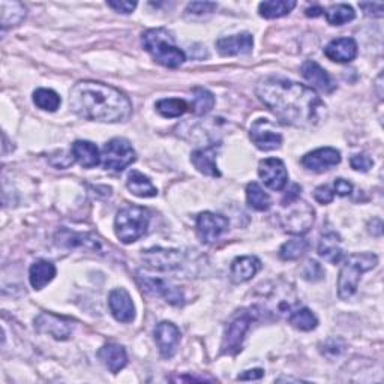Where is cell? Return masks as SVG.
<instances>
[{
    "label": "cell",
    "mask_w": 384,
    "mask_h": 384,
    "mask_svg": "<svg viewBox=\"0 0 384 384\" xmlns=\"http://www.w3.org/2000/svg\"><path fill=\"white\" fill-rule=\"evenodd\" d=\"M257 97L281 122L308 128L319 122L324 109L322 98L312 87L291 82L282 77L261 78L257 84Z\"/></svg>",
    "instance_id": "obj_1"
},
{
    "label": "cell",
    "mask_w": 384,
    "mask_h": 384,
    "mask_svg": "<svg viewBox=\"0 0 384 384\" xmlns=\"http://www.w3.org/2000/svg\"><path fill=\"white\" fill-rule=\"evenodd\" d=\"M70 105L75 114L86 121L104 124L125 122L132 113V104L124 92L90 80L72 86Z\"/></svg>",
    "instance_id": "obj_2"
},
{
    "label": "cell",
    "mask_w": 384,
    "mask_h": 384,
    "mask_svg": "<svg viewBox=\"0 0 384 384\" xmlns=\"http://www.w3.org/2000/svg\"><path fill=\"white\" fill-rule=\"evenodd\" d=\"M141 43L146 51L165 68H177L187 60L185 51L175 44V38L163 28L146 31L141 36Z\"/></svg>",
    "instance_id": "obj_3"
},
{
    "label": "cell",
    "mask_w": 384,
    "mask_h": 384,
    "mask_svg": "<svg viewBox=\"0 0 384 384\" xmlns=\"http://www.w3.org/2000/svg\"><path fill=\"white\" fill-rule=\"evenodd\" d=\"M378 264V257L373 253L351 254L346 260L338 278V295L342 300H349L359 287V281L365 272L373 270Z\"/></svg>",
    "instance_id": "obj_4"
},
{
    "label": "cell",
    "mask_w": 384,
    "mask_h": 384,
    "mask_svg": "<svg viewBox=\"0 0 384 384\" xmlns=\"http://www.w3.org/2000/svg\"><path fill=\"white\" fill-rule=\"evenodd\" d=\"M260 319V311L257 307L242 308L236 311L227 326L224 329V336L221 342V353L227 356H236L242 350L245 335L249 330L251 324Z\"/></svg>",
    "instance_id": "obj_5"
},
{
    "label": "cell",
    "mask_w": 384,
    "mask_h": 384,
    "mask_svg": "<svg viewBox=\"0 0 384 384\" xmlns=\"http://www.w3.org/2000/svg\"><path fill=\"white\" fill-rule=\"evenodd\" d=\"M150 214L140 206H126L117 212L114 219V231L117 239L124 243L138 241L149 229Z\"/></svg>",
    "instance_id": "obj_6"
},
{
    "label": "cell",
    "mask_w": 384,
    "mask_h": 384,
    "mask_svg": "<svg viewBox=\"0 0 384 384\" xmlns=\"http://www.w3.org/2000/svg\"><path fill=\"white\" fill-rule=\"evenodd\" d=\"M314 221L315 212L307 202L296 198L295 202L282 204V212L280 214V224L284 231L290 234L302 236L309 231Z\"/></svg>",
    "instance_id": "obj_7"
},
{
    "label": "cell",
    "mask_w": 384,
    "mask_h": 384,
    "mask_svg": "<svg viewBox=\"0 0 384 384\" xmlns=\"http://www.w3.org/2000/svg\"><path fill=\"white\" fill-rule=\"evenodd\" d=\"M136 161V150L125 138H113L104 144L101 163L105 170L121 173Z\"/></svg>",
    "instance_id": "obj_8"
},
{
    "label": "cell",
    "mask_w": 384,
    "mask_h": 384,
    "mask_svg": "<svg viewBox=\"0 0 384 384\" xmlns=\"http://www.w3.org/2000/svg\"><path fill=\"white\" fill-rule=\"evenodd\" d=\"M296 305V296L293 288L288 285H275L263 295L261 305H254L261 312H269L273 315H290L293 312V307Z\"/></svg>",
    "instance_id": "obj_9"
},
{
    "label": "cell",
    "mask_w": 384,
    "mask_h": 384,
    "mask_svg": "<svg viewBox=\"0 0 384 384\" xmlns=\"http://www.w3.org/2000/svg\"><path fill=\"white\" fill-rule=\"evenodd\" d=\"M137 282L140 284V287L146 291V293L158 296V297H164L165 302L173 305V307H182V305L185 303L183 291L171 282L161 280V278H152L138 272Z\"/></svg>",
    "instance_id": "obj_10"
},
{
    "label": "cell",
    "mask_w": 384,
    "mask_h": 384,
    "mask_svg": "<svg viewBox=\"0 0 384 384\" xmlns=\"http://www.w3.org/2000/svg\"><path fill=\"white\" fill-rule=\"evenodd\" d=\"M227 230L229 219L222 215L203 212L197 216V236L202 243H214Z\"/></svg>",
    "instance_id": "obj_11"
},
{
    "label": "cell",
    "mask_w": 384,
    "mask_h": 384,
    "mask_svg": "<svg viewBox=\"0 0 384 384\" xmlns=\"http://www.w3.org/2000/svg\"><path fill=\"white\" fill-rule=\"evenodd\" d=\"M249 137L264 152L280 149L282 144V136L275 129L269 119H257L249 129Z\"/></svg>",
    "instance_id": "obj_12"
},
{
    "label": "cell",
    "mask_w": 384,
    "mask_h": 384,
    "mask_svg": "<svg viewBox=\"0 0 384 384\" xmlns=\"http://www.w3.org/2000/svg\"><path fill=\"white\" fill-rule=\"evenodd\" d=\"M35 329L39 334H45L55 339L65 341L71 336L74 324L70 319H65V317L51 312H41L35 319Z\"/></svg>",
    "instance_id": "obj_13"
},
{
    "label": "cell",
    "mask_w": 384,
    "mask_h": 384,
    "mask_svg": "<svg viewBox=\"0 0 384 384\" xmlns=\"http://www.w3.org/2000/svg\"><path fill=\"white\" fill-rule=\"evenodd\" d=\"M258 176L268 188L282 191L287 187L288 173L285 164L278 158H268L258 164Z\"/></svg>",
    "instance_id": "obj_14"
},
{
    "label": "cell",
    "mask_w": 384,
    "mask_h": 384,
    "mask_svg": "<svg viewBox=\"0 0 384 384\" xmlns=\"http://www.w3.org/2000/svg\"><path fill=\"white\" fill-rule=\"evenodd\" d=\"M143 260L148 263V266L155 270H175L182 266L183 254L179 249H164L152 248L143 251Z\"/></svg>",
    "instance_id": "obj_15"
},
{
    "label": "cell",
    "mask_w": 384,
    "mask_h": 384,
    "mask_svg": "<svg viewBox=\"0 0 384 384\" xmlns=\"http://www.w3.org/2000/svg\"><path fill=\"white\" fill-rule=\"evenodd\" d=\"M155 341L164 359H171L179 347L180 330L171 322H161L155 329Z\"/></svg>",
    "instance_id": "obj_16"
},
{
    "label": "cell",
    "mask_w": 384,
    "mask_h": 384,
    "mask_svg": "<svg viewBox=\"0 0 384 384\" xmlns=\"http://www.w3.org/2000/svg\"><path fill=\"white\" fill-rule=\"evenodd\" d=\"M302 165L312 173H322L341 163V153L334 148H322L312 150L302 158Z\"/></svg>",
    "instance_id": "obj_17"
},
{
    "label": "cell",
    "mask_w": 384,
    "mask_h": 384,
    "mask_svg": "<svg viewBox=\"0 0 384 384\" xmlns=\"http://www.w3.org/2000/svg\"><path fill=\"white\" fill-rule=\"evenodd\" d=\"M215 45L216 50L219 51V55L224 57L248 55V53H251L254 48V38L251 33L243 32L233 36L219 38Z\"/></svg>",
    "instance_id": "obj_18"
},
{
    "label": "cell",
    "mask_w": 384,
    "mask_h": 384,
    "mask_svg": "<svg viewBox=\"0 0 384 384\" xmlns=\"http://www.w3.org/2000/svg\"><path fill=\"white\" fill-rule=\"evenodd\" d=\"M109 307L117 322L131 323L136 319V307L125 288H114L111 291L109 296Z\"/></svg>",
    "instance_id": "obj_19"
},
{
    "label": "cell",
    "mask_w": 384,
    "mask_h": 384,
    "mask_svg": "<svg viewBox=\"0 0 384 384\" xmlns=\"http://www.w3.org/2000/svg\"><path fill=\"white\" fill-rule=\"evenodd\" d=\"M300 72L305 80H307L312 87L324 92V94H332L336 89L334 78L314 60L303 62V65L300 66Z\"/></svg>",
    "instance_id": "obj_20"
},
{
    "label": "cell",
    "mask_w": 384,
    "mask_h": 384,
    "mask_svg": "<svg viewBox=\"0 0 384 384\" xmlns=\"http://www.w3.org/2000/svg\"><path fill=\"white\" fill-rule=\"evenodd\" d=\"M56 242L59 246H65L68 249L72 248H83L86 251H99L102 249L101 241L98 237L92 236V234H82V233H74L71 230L62 229L56 234Z\"/></svg>",
    "instance_id": "obj_21"
},
{
    "label": "cell",
    "mask_w": 384,
    "mask_h": 384,
    "mask_svg": "<svg viewBox=\"0 0 384 384\" xmlns=\"http://www.w3.org/2000/svg\"><path fill=\"white\" fill-rule=\"evenodd\" d=\"M218 149H219V144L218 146L214 144V146H209V148L197 149L191 153V163L202 175L210 176V177H221V173L216 167Z\"/></svg>",
    "instance_id": "obj_22"
},
{
    "label": "cell",
    "mask_w": 384,
    "mask_h": 384,
    "mask_svg": "<svg viewBox=\"0 0 384 384\" xmlns=\"http://www.w3.org/2000/svg\"><path fill=\"white\" fill-rule=\"evenodd\" d=\"M324 55L332 62L349 63L357 56V44L353 38H338L326 45Z\"/></svg>",
    "instance_id": "obj_23"
},
{
    "label": "cell",
    "mask_w": 384,
    "mask_h": 384,
    "mask_svg": "<svg viewBox=\"0 0 384 384\" xmlns=\"http://www.w3.org/2000/svg\"><path fill=\"white\" fill-rule=\"evenodd\" d=\"M261 269V261L254 256H246V257H237L231 263L230 269V278L231 281L236 284L246 282L260 272Z\"/></svg>",
    "instance_id": "obj_24"
},
{
    "label": "cell",
    "mask_w": 384,
    "mask_h": 384,
    "mask_svg": "<svg viewBox=\"0 0 384 384\" xmlns=\"http://www.w3.org/2000/svg\"><path fill=\"white\" fill-rule=\"evenodd\" d=\"M98 357L104 363V366L113 374L121 373V371L128 363L126 350L122 346H119V344H114V342L105 344V346L98 351Z\"/></svg>",
    "instance_id": "obj_25"
},
{
    "label": "cell",
    "mask_w": 384,
    "mask_h": 384,
    "mask_svg": "<svg viewBox=\"0 0 384 384\" xmlns=\"http://www.w3.org/2000/svg\"><path fill=\"white\" fill-rule=\"evenodd\" d=\"M72 156L74 160L84 168H94L99 165L101 155L97 146L92 141L78 140L72 144Z\"/></svg>",
    "instance_id": "obj_26"
},
{
    "label": "cell",
    "mask_w": 384,
    "mask_h": 384,
    "mask_svg": "<svg viewBox=\"0 0 384 384\" xmlns=\"http://www.w3.org/2000/svg\"><path fill=\"white\" fill-rule=\"evenodd\" d=\"M56 266L47 260L35 261L29 269V281L33 290H43L56 276Z\"/></svg>",
    "instance_id": "obj_27"
},
{
    "label": "cell",
    "mask_w": 384,
    "mask_h": 384,
    "mask_svg": "<svg viewBox=\"0 0 384 384\" xmlns=\"http://www.w3.org/2000/svg\"><path fill=\"white\" fill-rule=\"evenodd\" d=\"M319 256L329 261L330 264H338L341 263L344 257V251L341 246L339 236L335 233H327L322 236L320 243H319Z\"/></svg>",
    "instance_id": "obj_28"
},
{
    "label": "cell",
    "mask_w": 384,
    "mask_h": 384,
    "mask_svg": "<svg viewBox=\"0 0 384 384\" xmlns=\"http://www.w3.org/2000/svg\"><path fill=\"white\" fill-rule=\"evenodd\" d=\"M126 188L131 191V194H134L140 198H150L158 195V190L153 187L150 179L137 170H132L128 175Z\"/></svg>",
    "instance_id": "obj_29"
},
{
    "label": "cell",
    "mask_w": 384,
    "mask_h": 384,
    "mask_svg": "<svg viewBox=\"0 0 384 384\" xmlns=\"http://www.w3.org/2000/svg\"><path fill=\"white\" fill-rule=\"evenodd\" d=\"M296 5L295 0H269V2H261L258 5V14L266 20L281 18L290 14Z\"/></svg>",
    "instance_id": "obj_30"
},
{
    "label": "cell",
    "mask_w": 384,
    "mask_h": 384,
    "mask_svg": "<svg viewBox=\"0 0 384 384\" xmlns=\"http://www.w3.org/2000/svg\"><path fill=\"white\" fill-rule=\"evenodd\" d=\"M288 323L295 329L302 330V332H311V330L319 326V319H317L311 309L299 308L293 309V312L288 315Z\"/></svg>",
    "instance_id": "obj_31"
},
{
    "label": "cell",
    "mask_w": 384,
    "mask_h": 384,
    "mask_svg": "<svg viewBox=\"0 0 384 384\" xmlns=\"http://www.w3.org/2000/svg\"><path fill=\"white\" fill-rule=\"evenodd\" d=\"M0 12H2V28L17 26L26 18V8L20 2H0Z\"/></svg>",
    "instance_id": "obj_32"
},
{
    "label": "cell",
    "mask_w": 384,
    "mask_h": 384,
    "mask_svg": "<svg viewBox=\"0 0 384 384\" xmlns=\"http://www.w3.org/2000/svg\"><path fill=\"white\" fill-rule=\"evenodd\" d=\"M246 202L249 207H253L254 210H258V212L269 210L272 206L269 194L264 192V190L256 182L249 183L246 187Z\"/></svg>",
    "instance_id": "obj_33"
},
{
    "label": "cell",
    "mask_w": 384,
    "mask_h": 384,
    "mask_svg": "<svg viewBox=\"0 0 384 384\" xmlns=\"http://www.w3.org/2000/svg\"><path fill=\"white\" fill-rule=\"evenodd\" d=\"M192 113L197 116L207 114L212 109L215 107V97L210 94L209 90L203 87H194L192 89Z\"/></svg>",
    "instance_id": "obj_34"
},
{
    "label": "cell",
    "mask_w": 384,
    "mask_h": 384,
    "mask_svg": "<svg viewBox=\"0 0 384 384\" xmlns=\"http://www.w3.org/2000/svg\"><path fill=\"white\" fill-rule=\"evenodd\" d=\"M324 16H326L329 24H332V26H342V24L353 21L356 18V12H354V9L350 5L338 4V5L329 6L324 11Z\"/></svg>",
    "instance_id": "obj_35"
},
{
    "label": "cell",
    "mask_w": 384,
    "mask_h": 384,
    "mask_svg": "<svg viewBox=\"0 0 384 384\" xmlns=\"http://www.w3.org/2000/svg\"><path fill=\"white\" fill-rule=\"evenodd\" d=\"M33 102L44 111H56L60 107V97L51 89H38L33 92Z\"/></svg>",
    "instance_id": "obj_36"
},
{
    "label": "cell",
    "mask_w": 384,
    "mask_h": 384,
    "mask_svg": "<svg viewBox=\"0 0 384 384\" xmlns=\"http://www.w3.org/2000/svg\"><path fill=\"white\" fill-rule=\"evenodd\" d=\"M190 110V105L183 99L170 98V99H161L156 102V111L164 117H180Z\"/></svg>",
    "instance_id": "obj_37"
},
{
    "label": "cell",
    "mask_w": 384,
    "mask_h": 384,
    "mask_svg": "<svg viewBox=\"0 0 384 384\" xmlns=\"http://www.w3.org/2000/svg\"><path fill=\"white\" fill-rule=\"evenodd\" d=\"M308 249V242L305 239H291L288 242H285L281 249H280V257L285 261H291V260H297L299 257L303 256L305 251Z\"/></svg>",
    "instance_id": "obj_38"
},
{
    "label": "cell",
    "mask_w": 384,
    "mask_h": 384,
    "mask_svg": "<svg viewBox=\"0 0 384 384\" xmlns=\"http://www.w3.org/2000/svg\"><path fill=\"white\" fill-rule=\"evenodd\" d=\"M302 278L309 282H319L324 278V270L322 268L320 263H317L315 260H309L305 264L302 269Z\"/></svg>",
    "instance_id": "obj_39"
},
{
    "label": "cell",
    "mask_w": 384,
    "mask_h": 384,
    "mask_svg": "<svg viewBox=\"0 0 384 384\" xmlns=\"http://www.w3.org/2000/svg\"><path fill=\"white\" fill-rule=\"evenodd\" d=\"M216 8L218 5L214 2H192L188 4L185 12H187L188 16H206L210 14V12H214Z\"/></svg>",
    "instance_id": "obj_40"
},
{
    "label": "cell",
    "mask_w": 384,
    "mask_h": 384,
    "mask_svg": "<svg viewBox=\"0 0 384 384\" xmlns=\"http://www.w3.org/2000/svg\"><path fill=\"white\" fill-rule=\"evenodd\" d=\"M322 347H323L322 353L330 357V359H334V357H338L341 353H344V350H346V344H344V341L341 339L332 338V339H327Z\"/></svg>",
    "instance_id": "obj_41"
},
{
    "label": "cell",
    "mask_w": 384,
    "mask_h": 384,
    "mask_svg": "<svg viewBox=\"0 0 384 384\" xmlns=\"http://www.w3.org/2000/svg\"><path fill=\"white\" fill-rule=\"evenodd\" d=\"M350 165L356 171H362V173H366V171L374 165V161L371 160L369 156H366L365 153H357V155H353L351 156Z\"/></svg>",
    "instance_id": "obj_42"
},
{
    "label": "cell",
    "mask_w": 384,
    "mask_h": 384,
    "mask_svg": "<svg viewBox=\"0 0 384 384\" xmlns=\"http://www.w3.org/2000/svg\"><path fill=\"white\" fill-rule=\"evenodd\" d=\"M361 9L365 12V16L381 18L384 12V5L381 2H362L359 4Z\"/></svg>",
    "instance_id": "obj_43"
},
{
    "label": "cell",
    "mask_w": 384,
    "mask_h": 384,
    "mask_svg": "<svg viewBox=\"0 0 384 384\" xmlns=\"http://www.w3.org/2000/svg\"><path fill=\"white\" fill-rule=\"evenodd\" d=\"M314 198L322 204H329V203L334 202L335 192L330 190L327 185H322V187H319L314 191Z\"/></svg>",
    "instance_id": "obj_44"
},
{
    "label": "cell",
    "mask_w": 384,
    "mask_h": 384,
    "mask_svg": "<svg viewBox=\"0 0 384 384\" xmlns=\"http://www.w3.org/2000/svg\"><path fill=\"white\" fill-rule=\"evenodd\" d=\"M107 5L121 14H131L137 8V2H121V0H110Z\"/></svg>",
    "instance_id": "obj_45"
},
{
    "label": "cell",
    "mask_w": 384,
    "mask_h": 384,
    "mask_svg": "<svg viewBox=\"0 0 384 384\" xmlns=\"http://www.w3.org/2000/svg\"><path fill=\"white\" fill-rule=\"evenodd\" d=\"M334 188H335V192L339 195V197H347L353 192V185L342 179V177H338L335 182H334Z\"/></svg>",
    "instance_id": "obj_46"
},
{
    "label": "cell",
    "mask_w": 384,
    "mask_h": 384,
    "mask_svg": "<svg viewBox=\"0 0 384 384\" xmlns=\"http://www.w3.org/2000/svg\"><path fill=\"white\" fill-rule=\"evenodd\" d=\"M263 375H264V371L260 369V368H256V369L245 371L243 374H241L239 377H237V380H242V381H248V380H260Z\"/></svg>",
    "instance_id": "obj_47"
},
{
    "label": "cell",
    "mask_w": 384,
    "mask_h": 384,
    "mask_svg": "<svg viewBox=\"0 0 384 384\" xmlns=\"http://www.w3.org/2000/svg\"><path fill=\"white\" fill-rule=\"evenodd\" d=\"M368 233L373 236H381L383 234V222L380 218H374L368 224Z\"/></svg>",
    "instance_id": "obj_48"
},
{
    "label": "cell",
    "mask_w": 384,
    "mask_h": 384,
    "mask_svg": "<svg viewBox=\"0 0 384 384\" xmlns=\"http://www.w3.org/2000/svg\"><path fill=\"white\" fill-rule=\"evenodd\" d=\"M300 191H302V188L299 187V185H293V187H291V190L288 191V194L282 198L281 204H287V203H290V202H295L296 198L300 197Z\"/></svg>",
    "instance_id": "obj_49"
},
{
    "label": "cell",
    "mask_w": 384,
    "mask_h": 384,
    "mask_svg": "<svg viewBox=\"0 0 384 384\" xmlns=\"http://www.w3.org/2000/svg\"><path fill=\"white\" fill-rule=\"evenodd\" d=\"M305 14H307V17H312V18H315V17H320V16H323L324 14V9L322 8V6H311V8H308L307 11H305Z\"/></svg>",
    "instance_id": "obj_50"
},
{
    "label": "cell",
    "mask_w": 384,
    "mask_h": 384,
    "mask_svg": "<svg viewBox=\"0 0 384 384\" xmlns=\"http://www.w3.org/2000/svg\"><path fill=\"white\" fill-rule=\"evenodd\" d=\"M177 381H215L214 378L209 377H195V375H182L177 378Z\"/></svg>",
    "instance_id": "obj_51"
}]
</instances>
